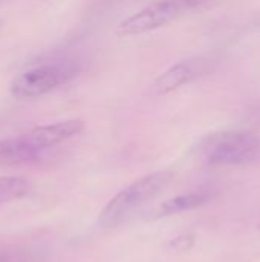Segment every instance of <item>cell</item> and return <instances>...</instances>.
<instances>
[{"instance_id": "obj_9", "label": "cell", "mask_w": 260, "mask_h": 262, "mask_svg": "<svg viewBox=\"0 0 260 262\" xmlns=\"http://www.w3.org/2000/svg\"><path fill=\"white\" fill-rule=\"evenodd\" d=\"M31 192V183L23 177H0V206L25 198Z\"/></svg>"}, {"instance_id": "obj_12", "label": "cell", "mask_w": 260, "mask_h": 262, "mask_svg": "<svg viewBox=\"0 0 260 262\" xmlns=\"http://www.w3.org/2000/svg\"><path fill=\"white\" fill-rule=\"evenodd\" d=\"M257 227H259V230H260V224H259V226H257Z\"/></svg>"}, {"instance_id": "obj_7", "label": "cell", "mask_w": 260, "mask_h": 262, "mask_svg": "<svg viewBox=\"0 0 260 262\" xmlns=\"http://www.w3.org/2000/svg\"><path fill=\"white\" fill-rule=\"evenodd\" d=\"M40 154L31 147L21 135L0 140V166L25 164L37 160Z\"/></svg>"}, {"instance_id": "obj_3", "label": "cell", "mask_w": 260, "mask_h": 262, "mask_svg": "<svg viewBox=\"0 0 260 262\" xmlns=\"http://www.w3.org/2000/svg\"><path fill=\"white\" fill-rule=\"evenodd\" d=\"M78 74V66L74 61H51L32 66L18 72L11 84L9 94L18 100L43 97L60 86L69 83Z\"/></svg>"}, {"instance_id": "obj_2", "label": "cell", "mask_w": 260, "mask_h": 262, "mask_svg": "<svg viewBox=\"0 0 260 262\" xmlns=\"http://www.w3.org/2000/svg\"><path fill=\"white\" fill-rule=\"evenodd\" d=\"M204 161L210 166H241L260 157V140L242 130L218 132L205 137L199 144Z\"/></svg>"}, {"instance_id": "obj_1", "label": "cell", "mask_w": 260, "mask_h": 262, "mask_svg": "<svg viewBox=\"0 0 260 262\" xmlns=\"http://www.w3.org/2000/svg\"><path fill=\"white\" fill-rule=\"evenodd\" d=\"M172 180H173V173L162 170V172H153L150 175H146L133 181L121 192H118L104 206V209L98 216V224L101 227L116 226L129 213H132L143 204L153 200L158 193H161V190L166 189Z\"/></svg>"}, {"instance_id": "obj_8", "label": "cell", "mask_w": 260, "mask_h": 262, "mask_svg": "<svg viewBox=\"0 0 260 262\" xmlns=\"http://www.w3.org/2000/svg\"><path fill=\"white\" fill-rule=\"evenodd\" d=\"M211 200V195L207 192H193L187 195H178L175 198H170L164 201L159 209L156 210V216H172L182 212H188L193 209H198L204 204H207Z\"/></svg>"}, {"instance_id": "obj_4", "label": "cell", "mask_w": 260, "mask_h": 262, "mask_svg": "<svg viewBox=\"0 0 260 262\" xmlns=\"http://www.w3.org/2000/svg\"><path fill=\"white\" fill-rule=\"evenodd\" d=\"M198 3L199 0H156L136 14L123 20L118 25L116 32L118 35L129 37L158 29L188 12Z\"/></svg>"}, {"instance_id": "obj_5", "label": "cell", "mask_w": 260, "mask_h": 262, "mask_svg": "<svg viewBox=\"0 0 260 262\" xmlns=\"http://www.w3.org/2000/svg\"><path fill=\"white\" fill-rule=\"evenodd\" d=\"M83 129H84L83 120L72 118V120H64V121H58V123L37 126V127L28 130L26 134H23L21 137L31 147H34L38 154H41L46 149L55 147V146L74 138Z\"/></svg>"}, {"instance_id": "obj_11", "label": "cell", "mask_w": 260, "mask_h": 262, "mask_svg": "<svg viewBox=\"0 0 260 262\" xmlns=\"http://www.w3.org/2000/svg\"><path fill=\"white\" fill-rule=\"evenodd\" d=\"M2 26H3V21L0 20V29H2Z\"/></svg>"}, {"instance_id": "obj_6", "label": "cell", "mask_w": 260, "mask_h": 262, "mask_svg": "<svg viewBox=\"0 0 260 262\" xmlns=\"http://www.w3.org/2000/svg\"><path fill=\"white\" fill-rule=\"evenodd\" d=\"M205 71V61L202 60H187V61H179L169 68L166 72H162L156 81H155V89L159 94H167L172 92L196 77H199Z\"/></svg>"}, {"instance_id": "obj_10", "label": "cell", "mask_w": 260, "mask_h": 262, "mask_svg": "<svg viewBox=\"0 0 260 262\" xmlns=\"http://www.w3.org/2000/svg\"><path fill=\"white\" fill-rule=\"evenodd\" d=\"M0 262H8V258H5V256H0Z\"/></svg>"}, {"instance_id": "obj_13", "label": "cell", "mask_w": 260, "mask_h": 262, "mask_svg": "<svg viewBox=\"0 0 260 262\" xmlns=\"http://www.w3.org/2000/svg\"><path fill=\"white\" fill-rule=\"evenodd\" d=\"M0 2H2V0H0Z\"/></svg>"}]
</instances>
